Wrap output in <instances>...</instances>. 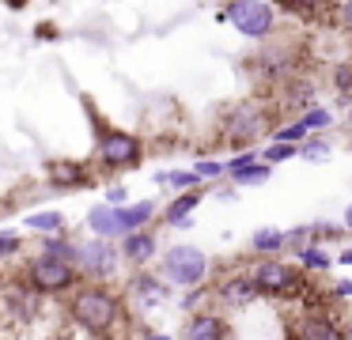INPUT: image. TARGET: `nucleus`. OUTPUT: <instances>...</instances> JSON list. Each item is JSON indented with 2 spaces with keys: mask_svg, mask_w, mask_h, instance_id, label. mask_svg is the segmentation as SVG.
Segmentation results:
<instances>
[{
  "mask_svg": "<svg viewBox=\"0 0 352 340\" xmlns=\"http://www.w3.org/2000/svg\"><path fill=\"white\" fill-rule=\"evenodd\" d=\"M69 314H72V321H76L80 329H87L91 337H107V332L114 329L118 314H122V302H118V295L110 291V287L84 284L72 295Z\"/></svg>",
  "mask_w": 352,
  "mask_h": 340,
  "instance_id": "f257e3e1",
  "label": "nucleus"
},
{
  "mask_svg": "<svg viewBox=\"0 0 352 340\" xmlns=\"http://www.w3.org/2000/svg\"><path fill=\"white\" fill-rule=\"evenodd\" d=\"M220 19H228L239 34L258 38V42L276 30V12H273V4H265V0H231V4L220 12Z\"/></svg>",
  "mask_w": 352,
  "mask_h": 340,
  "instance_id": "f03ea898",
  "label": "nucleus"
},
{
  "mask_svg": "<svg viewBox=\"0 0 352 340\" xmlns=\"http://www.w3.org/2000/svg\"><path fill=\"white\" fill-rule=\"evenodd\" d=\"M265 121H269L265 102H258V98H243V102H235L228 113H223V140L228 144H254L269 128Z\"/></svg>",
  "mask_w": 352,
  "mask_h": 340,
  "instance_id": "7ed1b4c3",
  "label": "nucleus"
},
{
  "mask_svg": "<svg viewBox=\"0 0 352 340\" xmlns=\"http://www.w3.org/2000/svg\"><path fill=\"white\" fill-rule=\"evenodd\" d=\"M76 276H80L76 264L61 261V257H54V253H38L31 264H27V284H31L34 291H42V295L69 291V287L76 284Z\"/></svg>",
  "mask_w": 352,
  "mask_h": 340,
  "instance_id": "20e7f679",
  "label": "nucleus"
},
{
  "mask_svg": "<svg viewBox=\"0 0 352 340\" xmlns=\"http://www.w3.org/2000/svg\"><path fill=\"white\" fill-rule=\"evenodd\" d=\"M163 280L178 287H197L208 272V257L201 253L197 246H170L163 253Z\"/></svg>",
  "mask_w": 352,
  "mask_h": 340,
  "instance_id": "39448f33",
  "label": "nucleus"
},
{
  "mask_svg": "<svg viewBox=\"0 0 352 340\" xmlns=\"http://www.w3.org/2000/svg\"><path fill=\"white\" fill-rule=\"evenodd\" d=\"M254 284L261 287V295H273V299H292V295H303V269L284 261H261L250 269Z\"/></svg>",
  "mask_w": 352,
  "mask_h": 340,
  "instance_id": "423d86ee",
  "label": "nucleus"
},
{
  "mask_svg": "<svg viewBox=\"0 0 352 340\" xmlns=\"http://www.w3.org/2000/svg\"><path fill=\"white\" fill-rule=\"evenodd\" d=\"M95 155L107 170H125V166L140 163V140L125 128H102L99 144H95Z\"/></svg>",
  "mask_w": 352,
  "mask_h": 340,
  "instance_id": "0eeeda50",
  "label": "nucleus"
},
{
  "mask_svg": "<svg viewBox=\"0 0 352 340\" xmlns=\"http://www.w3.org/2000/svg\"><path fill=\"white\" fill-rule=\"evenodd\" d=\"M76 269L80 276H91V280H107L118 272V249L110 238H95V242H84L80 246V257H76Z\"/></svg>",
  "mask_w": 352,
  "mask_h": 340,
  "instance_id": "6e6552de",
  "label": "nucleus"
},
{
  "mask_svg": "<svg viewBox=\"0 0 352 340\" xmlns=\"http://www.w3.org/2000/svg\"><path fill=\"white\" fill-rule=\"evenodd\" d=\"M288 337L292 340H349V332H344L329 314L307 310V314H299L296 321L288 325Z\"/></svg>",
  "mask_w": 352,
  "mask_h": 340,
  "instance_id": "1a4fd4ad",
  "label": "nucleus"
},
{
  "mask_svg": "<svg viewBox=\"0 0 352 340\" xmlns=\"http://www.w3.org/2000/svg\"><path fill=\"white\" fill-rule=\"evenodd\" d=\"M216 295H220V302H228V306H250V302L261 295V287L254 284L250 272H235V276H228L220 287H216Z\"/></svg>",
  "mask_w": 352,
  "mask_h": 340,
  "instance_id": "9d476101",
  "label": "nucleus"
},
{
  "mask_svg": "<svg viewBox=\"0 0 352 340\" xmlns=\"http://www.w3.org/2000/svg\"><path fill=\"white\" fill-rule=\"evenodd\" d=\"M133 299L140 302V306H160V302H167V280L163 276H152V272H140L137 280H133Z\"/></svg>",
  "mask_w": 352,
  "mask_h": 340,
  "instance_id": "9b49d317",
  "label": "nucleus"
},
{
  "mask_svg": "<svg viewBox=\"0 0 352 340\" xmlns=\"http://www.w3.org/2000/svg\"><path fill=\"white\" fill-rule=\"evenodd\" d=\"M46 178L54 181L57 189H80V185H87V170L80 163H72V159H54V163L46 166Z\"/></svg>",
  "mask_w": 352,
  "mask_h": 340,
  "instance_id": "f8f14e48",
  "label": "nucleus"
},
{
  "mask_svg": "<svg viewBox=\"0 0 352 340\" xmlns=\"http://www.w3.org/2000/svg\"><path fill=\"white\" fill-rule=\"evenodd\" d=\"M228 337V325L216 314H193V321L182 329V340H223Z\"/></svg>",
  "mask_w": 352,
  "mask_h": 340,
  "instance_id": "ddd939ff",
  "label": "nucleus"
},
{
  "mask_svg": "<svg viewBox=\"0 0 352 340\" xmlns=\"http://www.w3.org/2000/svg\"><path fill=\"white\" fill-rule=\"evenodd\" d=\"M87 227H91L99 238H114V234H125V231H122V216H118V208H110V204H99V208L87 212Z\"/></svg>",
  "mask_w": 352,
  "mask_h": 340,
  "instance_id": "4468645a",
  "label": "nucleus"
},
{
  "mask_svg": "<svg viewBox=\"0 0 352 340\" xmlns=\"http://www.w3.org/2000/svg\"><path fill=\"white\" fill-rule=\"evenodd\" d=\"M122 253L129 257L133 264H144V261H152L155 257V238L140 227V231H129L125 234V242H122Z\"/></svg>",
  "mask_w": 352,
  "mask_h": 340,
  "instance_id": "2eb2a0df",
  "label": "nucleus"
},
{
  "mask_svg": "<svg viewBox=\"0 0 352 340\" xmlns=\"http://www.w3.org/2000/svg\"><path fill=\"white\" fill-rule=\"evenodd\" d=\"M201 204V189H186L182 196H175L170 201V208L163 212V223H170V227H182V223H190V216H193V208Z\"/></svg>",
  "mask_w": 352,
  "mask_h": 340,
  "instance_id": "dca6fc26",
  "label": "nucleus"
},
{
  "mask_svg": "<svg viewBox=\"0 0 352 340\" xmlns=\"http://www.w3.org/2000/svg\"><path fill=\"white\" fill-rule=\"evenodd\" d=\"M118 216H122V231H140V227L148 223V219L155 216V204L152 201H137V204H122L118 208Z\"/></svg>",
  "mask_w": 352,
  "mask_h": 340,
  "instance_id": "f3484780",
  "label": "nucleus"
},
{
  "mask_svg": "<svg viewBox=\"0 0 352 340\" xmlns=\"http://www.w3.org/2000/svg\"><path fill=\"white\" fill-rule=\"evenodd\" d=\"M284 110H311L314 106V91H311V83H303V80H292V83H284Z\"/></svg>",
  "mask_w": 352,
  "mask_h": 340,
  "instance_id": "a211bd4d",
  "label": "nucleus"
},
{
  "mask_svg": "<svg viewBox=\"0 0 352 340\" xmlns=\"http://www.w3.org/2000/svg\"><path fill=\"white\" fill-rule=\"evenodd\" d=\"M250 242H254V249H258V253H276V249L288 246V234L276 231V227H261V231H254Z\"/></svg>",
  "mask_w": 352,
  "mask_h": 340,
  "instance_id": "6ab92c4d",
  "label": "nucleus"
},
{
  "mask_svg": "<svg viewBox=\"0 0 352 340\" xmlns=\"http://www.w3.org/2000/svg\"><path fill=\"white\" fill-rule=\"evenodd\" d=\"M155 181H160V185L178 189V193H186V189H201V174L197 170H163Z\"/></svg>",
  "mask_w": 352,
  "mask_h": 340,
  "instance_id": "aec40b11",
  "label": "nucleus"
},
{
  "mask_svg": "<svg viewBox=\"0 0 352 340\" xmlns=\"http://www.w3.org/2000/svg\"><path fill=\"white\" fill-rule=\"evenodd\" d=\"M27 227H31V231L57 234L65 227V216H61V212H34V216H27Z\"/></svg>",
  "mask_w": 352,
  "mask_h": 340,
  "instance_id": "412c9836",
  "label": "nucleus"
},
{
  "mask_svg": "<svg viewBox=\"0 0 352 340\" xmlns=\"http://www.w3.org/2000/svg\"><path fill=\"white\" fill-rule=\"evenodd\" d=\"M296 155H299V144H288V140H273V148L261 151V159H265L269 166H273V163H288V159H296Z\"/></svg>",
  "mask_w": 352,
  "mask_h": 340,
  "instance_id": "4be33fe9",
  "label": "nucleus"
},
{
  "mask_svg": "<svg viewBox=\"0 0 352 340\" xmlns=\"http://www.w3.org/2000/svg\"><path fill=\"white\" fill-rule=\"evenodd\" d=\"M333 91L341 102L352 106V65H337L333 68Z\"/></svg>",
  "mask_w": 352,
  "mask_h": 340,
  "instance_id": "5701e85b",
  "label": "nucleus"
},
{
  "mask_svg": "<svg viewBox=\"0 0 352 340\" xmlns=\"http://www.w3.org/2000/svg\"><path fill=\"white\" fill-rule=\"evenodd\" d=\"M303 125H307V133H322V128L333 125V113H329L326 106H311V110L303 113Z\"/></svg>",
  "mask_w": 352,
  "mask_h": 340,
  "instance_id": "b1692460",
  "label": "nucleus"
},
{
  "mask_svg": "<svg viewBox=\"0 0 352 340\" xmlns=\"http://www.w3.org/2000/svg\"><path fill=\"white\" fill-rule=\"evenodd\" d=\"M231 178H235L239 185H261V181H269V163L261 159V163H254V166H246V170L231 174Z\"/></svg>",
  "mask_w": 352,
  "mask_h": 340,
  "instance_id": "393cba45",
  "label": "nucleus"
},
{
  "mask_svg": "<svg viewBox=\"0 0 352 340\" xmlns=\"http://www.w3.org/2000/svg\"><path fill=\"white\" fill-rule=\"evenodd\" d=\"M42 253H54V257H61V261H72V264H76L80 246H72V242H65V238H46V249H42Z\"/></svg>",
  "mask_w": 352,
  "mask_h": 340,
  "instance_id": "a878e982",
  "label": "nucleus"
},
{
  "mask_svg": "<svg viewBox=\"0 0 352 340\" xmlns=\"http://www.w3.org/2000/svg\"><path fill=\"white\" fill-rule=\"evenodd\" d=\"M273 136H276V140H288V144H303V140H307V125H303V117H299V121H288V125H280Z\"/></svg>",
  "mask_w": 352,
  "mask_h": 340,
  "instance_id": "bb28decb",
  "label": "nucleus"
},
{
  "mask_svg": "<svg viewBox=\"0 0 352 340\" xmlns=\"http://www.w3.org/2000/svg\"><path fill=\"white\" fill-rule=\"evenodd\" d=\"M299 155L311 159V163H314V159L322 163V159H329V144L326 140H303V144H299Z\"/></svg>",
  "mask_w": 352,
  "mask_h": 340,
  "instance_id": "cd10ccee",
  "label": "nucleus"
},
{
  "mask_svg": "<svg viewBox=\"0 0 352 340\" xmlns=\"http://www.w3.org/2000/svg\"><path fill=\"white\" fill-rule=\"evenodd\" d=\"M299 261H303V269H318V272H326L329 269V257L322 253V249H299Z\"/></svg>",
  "mask_w": 352,
  "mask_h": 340,
  "instance_id": "c85d7f7f",
  "label": "nucleus"
},
{
  "mask_svg": "<svg viewBox=\"0 0 352 340\" xmlns=\"http://www.w3.org/2000/svg\"><path fill=\"white\" fill-rule=\"evenodd\" d=\"M254 163H261V151H243L239 159L228 163V174H239V170H246V166H254Z\"/></svg>",
  "mask_w": 352,
  "mask_h": 340,
  "instance_id": "c756f323",
  "label": "nucleus"
},
{
  "mask_svg": "<svg viewBox=\"0 0 352 340\" xmlns=\"http://www.w3.org/2000/svg\"><path fill=\"white\" fill-rule=\"evenodd\" d=\"M19 249V234L16 231H0V257H12Z\"/></svg>",
  "mask_w": 352,
  "mask_h": 340,
  "instance_id": "7c9ffc66",
  "label": "nucleus"
},
{
  "mask_svg": "<svg viewBox=\"0 0 352 340\" xmlns=\"http://www.w3.org/2000/svg\"><path fill=\"white\" fill-rule=\"evenodd\" d=\"M193 170H197L201 178H220V174L228 170V166H223V163H212V159H205V163H197Z\"/></svg>",
  "mask_w": 352,
  "mask_h": 340,
  "instance_id": "2f4dec72",
  "label": "nucleus"
},
{
  "mask_svg": "<svg viewBox=\"0 0 352 340\" xmlns=\"http://www.w3.org/2000/svg\"><path fill=\"white\" fill-rule=\"evenodd\" d=\"M337 19H341V27L352 34V0H341V4H337Z\"/></svg>",
  "mask_w": 352,
  "mask_h": 340,
  "instance_id": "473e14b6",
  "label": "nucleus"
},
{
  "mask_svg": "<svg viewBox=\"0 0 352 340\" xmlns=\"http://www.w3.org/2000/svg\"><path fill=\"white\" fill-rule=\"evenodd\" d=\"M292 8H299V12H322V8L329 4V0H288Z\"/></svg>",
  "mask_w": 352,
  "mask_h": 340,
  "instance_id": "72a5a7b5",
  "label": "nucleus"
},
{
  "mask_svg": "<svg viewBox=\"0 0 352 340\" xmlns=\"http://www.w3.org/2000/svg\"><path fill=\"white\" fill-rule=\"evenodd\" d=\"M197 302H201V291H197V287H193V291H190V295H186V299H182V306H186V310H193V306H197Z\"/></svg>",
  "mask_w": 352,
  "mask_h": 340,
  "instance_id": "f704fd0d",
  "label": "nucleus"
},
{
  "mask_svg": "<svg viewBox=\"0 0 352 340\" xmlns=\"http://www.w3.org/2000/svg\"><path fill=\"white\" fill-rule=\"evenodd\" d=\"M107 201H110V204H122V201H125V189H122V185H114V189L107 193Z\"/></svg>",
  "mask_w": 352,
  "mask_h": 340,
  "instance_id": "c9c22d12",
  "label": "nucleus"
},
{
  "mask_svg": "<svg viewBox=\"0 0 352 340\" xmlns=\"http://www.w3.org/2000/svg\"><path fill=\"white\" fill-rule=\"evenodd\" d=\"M344 295L352 299V284H349V280H344V284H337V299H344Z\"/></svg>",
  "mask_w": 352,
  "mask_h": 340,
  "instance_id": "e433bc0d",
  "label": "nucleus"
},
{
  "mask_svg": "<svg viewBox=\"0 0 352 340\" xmlns=\"http://www.w3.org/2000/svg\"><path fill=\"white\" fill-rule=\"evenodd\" d=\"M144 340H170V337H167V332H148Z\"/></svg>",
  "mask_w": 352,
  "mask_h": 340,
  "instance_id": "4c0bfd02",
  "label": "nucleus"
},
{
  "mask_svg": "<svg viewBox=\"0 0 352 340\" xmlns=\"http://www.w3.org/2000/svg\"><path fill=\"white\" fill-rule=\"evenodd\" d=\"M344 227H349V231H352V204H349V208H344Z\"/></svg>",
  "mask_w": 352,
  "mask_h": 340,
  "instance_id": "58836bf2",
  "label": "nucleus"
},
{
  "mask_svg": "<svg viewBox=\"0 0 352 340\" xmlns=\"http://www.w3.org/2000/svg\"><path fill=\"white\" fill-rule=\"evenodd\" d=\"M341 261H344V264H352V249H344V253H341Z\"/></svg>",
  "mask_w": 352,
  "mask_h": 340,
  "instance_id": "ea45409f",
  "label": "nucleus"
},
{
  "mask_svg": "<svg viewBox=\"0 0 352 340\" xmlns=\"http://www.w3.org/2000/svg\"><path fill=\"white\" fill-rule=\"evenodd\" d=\"M349 128H352V106H349Z\"/></svg>",
  "mask_w": 352,
  "mask_h": 340,
  "instance_id": "a19ab883",
  "label": "nucleus"
},
{
  "mask_svg": "<svg viewBox=\"0 0 352 340\" xmlns=\"http://www.w3.org/2000/svg\"><path fill=\"white\" fill-rule=\"evenodd\" d=\"M349 340H352V325H349Z\"/></svg>",
  "mask_w": 352,
  "mask_h": 340,
  "instance_id": "79ce46f5",
  "label": "nucleus"
}]
</instances>
